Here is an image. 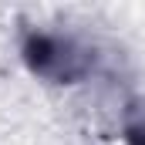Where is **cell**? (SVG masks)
<instances>
[{"instance_id": "1", "label": "cell", "mask_w": 145, "mask_h": 145, "mask_svg": "<svg viewBox=\"0 0 145 145\" xmlns=\"http://www.w3.org/2000/svg\"><path fill=\"white\" fill-rule=\"evenodd\" d=\"M24 64L40 78H71L74 74V51L68 40L44 31H31L24 37Z\"/></svg>"}, {"instance_id": "2", "label": "cell", "mask_w": 145, "mask_h": 145, "mask_svg": "<svg viewBox=\"0 0 145 145\" xmlns=\"http://www.w3.org/2000/svg\"><path fill=\"white\" fill-rule=\"evenodd\" d=\"M125 142L128 145H145V125H132L125 132Z\"/></svg>"}]
</instances>
